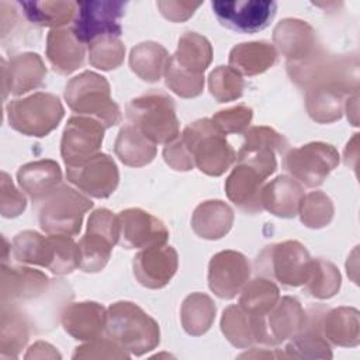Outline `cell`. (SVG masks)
<instances>
[{
  "instance_id": "6da1fadb",
  "label": "cell",
  "mask_w": 360,
  "mask_h": 360,
  "mask_svg": "<svg viewBox=\"0 0 360 360\" xmlns=\"http://www.w3.org/2000/svg\"><path fill=\"white\" fill-rule=\"evenodd\" d=\"M125 6V1H77L73 18L75 37L82 44L120 37V18L124 15Z\"/></svg>"
},
{
  "instance_id": "7a4b0ae2",
  "label": "cell",
  "mask_w": 360,
  "mask_h": 360,
  "mask_svg": "<svg viewBox=\"0 0 360 360\" xmlns=\"http://www.w3.org/2000/svg\"><path fill=\"white\" fill-rule=\"evenodd\" d=\"M211 7L217 20L226 28L253 34L264 30L277 11L276 1H212Z\"/></svg>"
},
{
  "instance_id": "3957f363",
  "label": "cell",
  "mask_w": 360,
  "mask_h": 360,
  "mask_svg": "<svg viewBox=\"0 0 360 360\" xmlns=\"http://www.w3.org/2000/svg\"><path fill=\"white\" fill-rule=\"evenodd\" d=\"M60 115L62 108L58 98L52 96L38 94L24 103H15L13 108L10 107V121L17 129L27 134H46Z\"/></svg>"
},
{
  "instance_id": "277c9868",
  "label": "cell",
  "mask_w": 360,
  "mask_h": 360,
  "mask_svg": "<svg viewBox=\"0 0 360 360\" xmlns=\"http://www.w3.org/2000/svg\"><path fill=\"white\" fill-rule=\"evenodd\" d=\"M336 159L332 148L316 143L292 152L285 160V167L308 186H314L322 181L323 176L336 165Z\"/></svg>"
},
{
  "instance_id": "5b68a950",
  "label": "cell",
  "mask_w": 360,
  "mask_h": 360,
  "mask_svg": "<svg viewBox=\"0 0 360 360\" xmlns=\"http://www.w3.org/2000/svg\"><path fill=\"white\" fill-rule=\"evenodd\" d=\"M146 100L153 114H150L141 98H138L129 105V117L145 122L148 132H150L156 141H167L173 138L176 134V118L172 100L163 96H148Z\"/></svg>"
},
{
  "instance_id": "8992f818",
  "label": "cell",
  "mask_w": 360,
  "mask_h": 360,
  "mask_svg": "<svg viewBox=\"0 0 360 360\" xmlns=\"http://www.w3.org/2000/svg\"><path fill=\"white\" fill-rule=\"evenodd\" d=\"M91 207V202L75 194L72 190L65 188L59 200L52 201L42 210L41 224L46 231H66L77 232L80 228L82 214Z\"/></svg>"
},
{
  "instance_id": "52a82bcc",
  "label": "cell",
  "mask_w": 360,
  "mask_h": 360,
  "mask_svg": "<svg viewBox=\"0 0 360 360\" xmlns=\"http://www.w3.org/2000/svg\"><path fill=\"white\" fill-rule=\"evenodd\" d=\"M246 274L248 267L240 255L232 252L221 253L211 263V288L221 297H232Z\"/></svg>"
},
{
  "instance_id": "ba28073f",
  "label": "cell",
  "mask_w": 360,
  "mask_h": 360,
  "mask_svg": "<svg viewBox=\"0 0 360 360\" xmlns=\"http://www.w3.org/2000/svg\"><path fill=\"white\" fill-rule=\"evenodd\" d=\"M69 179L97 197L108 195L117 184V170L108 156H97L90 167L69 170Z\"/></svg>"
},
{
  "instance_id": "9c48e42d",
  "label": "cell",
  "mask_w": 360,
  "mask_h": 360,
  "mask_svg": "<svg viewBox=\"0 0 360 360\" xmlns=\"http://www.w3.org/2000/svg\"><path fill=\"white\" fill-rule=\"evenodd\" d=\"M122 245L141 246L146 242L162 243L166 239V231L160 222L148 214L131 210L122 212Z\"/></svg>"
},
{
  "instance_id": "30bf717a",
  "label": "cell",
  "mask_w": 360,
  "mask_h": 360,
  "mask_svg": "<svg viewBox=\"0 0 360 360\" xmlns=\"http://www.w3.org/2000/svg\"><path fill=\"white\" fill-rule=\"evenodd\" d=\"M25 17L38 25H62L75 18L77 1H18Z\"/></svg>"
},
{
  "instance_id": "8fae6325",
  "label": "cell",
  "mask_w": 360,
  "mask_h": 360,
  "mask_svg": "<svg viewBox=\"0 0 360 360\" xmlns=\"http://www.w3.org/2000/svg\"><path fill=\"white\" fill-rule=\"evenodd\" d=\"M103 139V131H100L96 125L87 121L70 120L69 127L65 131L62 153L65 156L66 163L70 162L75 156L82 158L84 152L89 149H96L100 141Z\"/></svg>"
},
{
  "instance_id": "7c38bea8",
  "label": "cell",
  "mask_w": 360,
  "mask_h": 360,
  "mask_svg": "<svg viewBox=\"0 0 360 360\" xmlns=\"http://www.w3.org/2000/svg\"><path fill=\"white\" fill-rule=\"evenodd\" d=\"M135 266L138 277L143 284L159 287L163 285V283L156 269H159L162 274L169 280L176 269V253L170 248L159 250L158 253H142L136 257Z\"/></svg>"
},
{
  "instance_id": "4fadbf2b",
  "label": "cell",
  "mask_w": 360,
  "mask_h": 360,
  "mask_svg": "<svg viewBox=\"0 0 360 360\" xmlns=\"http://www.w3.org/2000/svg\"><path fill=\"white\" fill-rule=\"evenodd\" d=\"M201 3H190V1H158V7L163 13L165 17L179 21L188 18Z\"/></svg>"
}]
</instances>
